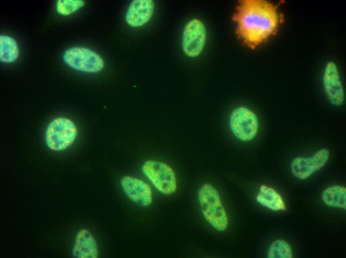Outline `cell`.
Returning a JSON list of instances; mask_svg holds the SVG:
<instances>
[{"mask_svg": "<svg viewBox=\"0 0 346 258\" xmlns=\"http://www.w3.org/2000/svg\"><path fill=\"white\" fill-rule=\"evenodd\" d=\"M276 6L262 0H242L233 19L238 23L236 33L251 49L277 31L280 20Z\"/></svg>", "mask_w": 346, "mask_h": 258, "instance_id": "6da1fadb", "label": "cell"}, {"mask_svg": "<svg viewBox=\"0 0 346 258\" xmlns=\"http://www.w3.org/2000/svg\"><path fill=\"white\" fill-rule=\"evenodd\" d=\"M198 198L205 219L217 230L224 231L228 226V218L217 190L205 184L198 191Z\"/></svg>", "mask_w": 346, "mask_h": 258, "instance_id": "7a4b0ae2", "label": "cell"}, {"mask_svg": "<svg viewBox=\"0 0 346 258\" xmlns=\"http://www.w3.org/2000/svg\"><path fill=\"white\" fill-rule=\"evenodd\" d=\"M77 135V128L71 120L58 117L52 120L47 127L45 143L50 149L61 151L73 143Z\"/></svg>", "mask_w": 346, "mask_h": 258, "instance_id": "3957f363", "label": "cell"}, {"mask_svg": "<svg viewBox=\"0 0 346 258\" xmlns=\"http://www.w3.org/2000/svg\"><path fill=\"white\" fill-rule=\"evenodd\" d=\"M65 64L71 68L85 73H97L104 67L101 57L86 47H73L66 50L62 56Z\"/></svg>", "mask_w": 346, "mask_h": 258, "instance_id": "277c9868", "label": "cell"}, {"mask_svg": "<svg viewBox=\"0 0 346 258\" xmlns=\"http://www.w3.org/2000/svg\"><path fill=\"white\" fill-rule=\"evenodd\" d=\"M144 174L161 193L170 195L176 189V178L172 168L166 163L148 160L142 168Z\"/></svg>", "mask_w": 346, "mask_h": 258, "instance_id": "5b68a950", "label": "cell"}, {"mask_svg": "<svg viewBox=\"0 0 346 258\" xmlns=\"http://www.w3.org/2000/svg\"><path fill=\"white\" fill-rule=\"evenodd\" d=\"M229 125L234 135L243 141L253 139L259 129L257 116L251 110L244 107H238L232 112Z\"/></svg>", "mask_w": 346, "mask_h": 258, "instance_id": "8992f818", "label": "cell"}, {"mask_svg": "<svg viewBox=\"0 0 346 258\" xmlns=\"http://www.w3.org/2000/svg\"><path fill=\"white\" fill-rule=\"evenodd\" d=\"M206 32L204 24L198 19H193L185 25L182 36V49L187 56L197 57L202 51Z\"/></svg>", "mask_w": 346, "mask_h": 258, "instance_id": "52a82bcc", "label": "cell"}, {"mask_svg": "<svg viewBox=\"0 0 346 258\" xmlns=\"http://www.w3.org/2000/svg\"><path fill=\"white\" fill-rule=\"evenodd\" d=\"M329 150L321 149L309 157H298L294 158L291 163V171L296 178L305 180L312 174L320 170L328 161Z\"/></svg>", "mask_w": 346, "mask_h": 258, "instance_id": "ba28073f", "label": "cell"}, {"mask_svg": "<svg viewBox=\"0 0 346 258\" xmlns=\"http://www.w3.org/2000/svg\"><path fill=\"white\" fill-rule=\"evenodd\" d=\"M325 92L330 103L337 106L343 105L345 94L339 71L336 64L328 62L325 68L323 76Z\"/></svg>", "mask_w": 346, "mask_h": 258, "instance_id": "9c48e42d", "label": "cell"}, {"mask_svg": "<svg viewBox=\"0 0 346 258\" xmlns=\"http://www.w3.org/2000/svg\"><path fill=\"white\" fill-rule=\"evenodd\" d=\"M121 185L128 197L136 203L143 206L152 201L150 187L143 181L131 176L121 179Z\"/></svg>", "mask_w": 346, "mask_h": 258, "instance_id": "30bf717a", "label": "cell"}, {"mask_svg": "<svg viewBox=\"0 0 346 258\" xmlns=\"http://www.w3.org/2000/svg\"><path fill=\"white\" fill-rule=\"evenodd\" d=\"M155 4L152 0H134L130 3L125 15V21L133 27L147 23L153 15Z\"/></svg>", "mask_w": 346, "mask_h": 258, "instance_id": "8fae6325", "label": "cell"}, {"mask_svg": "<svg viewBox=\"0 0 346 258\" xmlns=\"http://www.w3.org/2000/svg\"><path fill=\"white\" fill-rule=\"evenodd\" d=\"M73 256L77 258H96L98 253L96 242L90 232L86 229L77 233L72 250Z\"/></svg>", "mask_w": 346, "mask_h": 258, "instance_id": "7c38bea8", "label": "cell"}, {"mask_svg": "<svg viewBox=\"0 0 346 258\" xmlns=\"http://www.w3.org/2000/svg\"><path fill=\"white\" fill-rule=\"evenodd\" d=\"M256 199L259 203L273 211L286 210L281 195L275 190L266 186H260Z\"/></svg>", "mask_w": 346, "mask_h": 258, "instance_id": "4fadbf2b", "label": "cell"}, {"mask_svg": "<svg viewBox=\"0 0 346 258\" xmlns=\"http://www.w3.org/2000/svg\"><path fill=\"white\" fill-rule=\"evenodd\" d=\"M323 202L327 205L335 208H346V189L339 185H333L325 189L322 195Z\"/></svg>", "mask_w": 346, "mask_h": 258, "instance_id": "5bb4252c", "label": "cell"}, {"mask_svg": "<svg viewBox=\"0 0 346 258\" xmlns=\"http://www.w3.org/2000/svg\"><path fill=\"white\" fill-rule=\"evenodd\" d=\"M19 56V48L15 40L8 35L0 36V61L4 64H11Z\"/></svg>", "mask_w": 346, "mask_h": 258, "instance_id": "9a60e30c", "label": "cell"}, {"mask_svg": "<svg viewBox=\"0 0 346 258\" xmlns=\"http://www.w3.org/2000/svg\"><path fill=\"white\" fill-rule=\"evenodd\" d=\"M268 258H291L292 250L289 244L283 240H276L270 245L267 254Z\"/></svg>", "mask_w": 346, "mask_h": 258, "instance_id": "2e32d148", "label": "cell"}, {"mask_svg": "<svg viewBox=\"0 0 346 258\" xmlns=\"http://www.w3.org/2000/svg\"><path fill=\"white\" fill-rule=\"evenodd\" d=\"M85 2L82 0H58L56 3L57 12L62 16H67L83 7Z\"/></svg>", "mask_w": 346, "mask_h": 258, "instance_id": "e0dca14e", "label": "cell"}]
</instances>
